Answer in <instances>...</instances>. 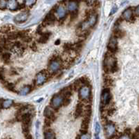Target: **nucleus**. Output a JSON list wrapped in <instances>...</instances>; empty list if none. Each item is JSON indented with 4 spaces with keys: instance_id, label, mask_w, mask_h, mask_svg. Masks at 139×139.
Masks as SVG:
<instances>
[{
    "instance_id": "bb28decb",
    "label": "nucleus",
    "mask_w": 139,
    "mask_h": 139,
    "mask_svg": "<svg viewBox=\"0 0 139 139\" xmlns=\"http://www.w3.org/2000/svg\"><path fill=\"white\" fill-rule=\"evenodd\" d=\"M22 132L24 135L26 136H27L29 134V126L25 125H22Z\"/></svg>"
},
{
    "instance_id": "4c0bfd02",
    "label": "nucleus",
    "mask_w": 139,
    "mask_h": 139,
    "mask_svg": "<svg viewBox=\"0 0 139 139\" xmlns=\"http://www.w3.org/2000/svg\"><path fill=\"white\" fill-rule=\"evenodd\" d=\"M125 134L129 136L131 138V136L132 135V130L130 129L129 128H127L125 130Z\"/></svg>"
},
{
    "instance_id": "2eb2a0df",
    "label": "nucleus",
    "mask_w": 139,
    "mask_h": 139,
    "mask_svg": "<svg viewBox=\"0 0 139 139\" xmlns=\"http://www.w3.org/2000/svg\"><path fill=\"white\" fill-rule=\"evenodd\" d=\"M84 104H81V103H78V104L77 105V107H76L75 111L74 113V116L75 117V118H79L80 116H82L83 111H84Z\"/></svg>"
},
{
    "instance_id": "0eeeda50",
    "label": "nucleus",
    "mask_w": 139,
    "mask_h": 139,
    "mask_svg": "<svg viewBox=\"0 0 139 139\" xmlns=\"http://www.w3.org/2000/svg\"><path fill=\"white\" fill-rule=\"evenodd\" d=\"M61 61L54 60V61H51L49 62L47 70L50 72L52 75H54V74H55V73L59 70L61 67Z\"/></svg>"
},
{
    "instance_id": "f704fd0d",
    "label": "nucleus",
    "mask_w": 139,
    "mask_h": 139,
    "mask_svg": "<svg viewBox=\"0 0 139 139\" xmlns=\"http://www.w3.org/2000/svg\"><path fill=\"white\" fill-rule=\"evenodd\" d=\"M52 121L51 120L48 118H45V125H44V126L46 127H49L52 125Z\"/></svg>"
},
{
    "instance_id": "6ab92c4d",
    "label": "nucleus",
    "mask_w": 139,
    "mask_h": 139,
    "mask_svg": "<svg viewBox=\"0 0 139 139\" xmlns=\"http://www.w3.org/2000/svg\"><path fill=\"white\" fill-rule=\"evenodd\" d=\"M1 58L4 62L6 64H9L10 63V58H11V54L8 52H5L2 54Z\"/></svg>"
},
{
    "instance_id": "2f4dec72",
    "label": "nucleus",
    "mask_w": 139,
    "mask_h": 139,
    "mask_svg": "<svg viewBox=\"0 0 139 139\" xmlns=\"http://www.w3.org/2000/svg\"><path fill=\"white\" fill-rule=\"evenodd\" d=\"M22 40L24 42L27 43H30V42L31 41L32 38H31V37L29 36V35H27V36H25L24 38H22Z\"/></svg>"
},
{
    "instance_id": "4be33fe9",
    "label": "nucleus",
    "mask_w": 139,
    "mask_h": 139,
    "mask_svg": "<svg viewBox=\"0 0 139 139\" xmlns=\"http://www.w3.org/2000/svg\"><path fill=\"white\" fill-rule=\"evenodd\" d=\"M124 35H125V34L123 33V31H122V30L119 29H116V30L114 31L113 32V36L115 38H116L117 39L119 38H122V37L124 36Z\"/></svg>"
},
{
    "instance_id": "b1692460",
    "label": "nucleus",
    "mask_w": 139,
    "mask_h": 139,
    "mask_svg": "<svg viewBox=\"0 0 139 139\" xmlns=\"http://www.w3.org/2000/svg\"><path fill=\"white\" fill-rule=\"evenodd\" d=\"M13 104V101L11 100H7L3 101L2 103V107L4 109H8L11 107Z\"/></svg>"
},
{
    "instance_id": "ddd939ff",
    "label": "nucleus",
    "mask_w": 139,
    "mask_h": 139,
    "mask_svg": "<svg viewBox=\"0 0 139 139\" xmlns=\"http://www.w3.org/2000/svg\"><path fill=\"white\" fill-rule=\"evenodd\" d=\"M47 81V78H46L41 72L38 73L36 75V80H35V82H36V85L41 86V85H43V84H45V82H46Z\"/></svg>"
},
{
    "instance_id": "7c9ffc66",
    "label": "nucleus",
    "mask_w": 139,
    "mask_h": 139,
    "mask_svg": "<svg viewBox=\"0 0 139 139\" xmlns=\"http://www.w3.org/2000/svg\"><path fill=\"white\" fill-rule=\"evenodd\" d=\"M78 13H79L78 11L72 12L70 14V20H75V19L78 17Z\"/></svg>"
},
{
    "instance_id": "dca6fc26",
    "label": "nucleus",
    "mask_w": 139,
    "mask_h": 139,
    "mask_svg": "<svg viewBox=\"0 0 139 139\" xmlns=\"http://www.w3.org/2000/svg\"><path fill=\"white\" fill-rule=\"evenodd\" d=\"M52 35V33L51 32H45V33H43L41 34V36L40 38L38 40V42L39 43L41 44H45L49 40V38Z\"/></svg>"
},
{
    "instance_id": "9b49d317",
    "label": "nucleus",
    "mask_w": 139,
    "mask_h": 139,
    "mask_svg": "<svg viewBox=\"0 0 139 139\" xmlns=\"http://www.w3.org/2000/svg\"><path fill=\"white\" fill-rule=\"evenodd\" d=\"M44 116H45V118L50 119L52 122L54 121L55 119H56V116L54 113V111L52 110L51 108L48 107H47L44 110Z\"/></svg>"
},
{
    "instance_id": "49530a36",
    "label": "nucleus",
    "mask_w": 139,
    "mask_h": 139,
    "mask_svg": "<svg viewBox=\"0 0 139 139\" xmlns=\"http://www.w3.org/2000/svg\"><path fill=\"white\" fill-rule=\"evenodd\" d=\"M9 139H11V138H9Z\"/></svg>"
},
{
    "instance_id": "f8f14e48",
    "label": "nucleus",
    "mask_w": 139,
    "mask_h": 139,
    "mask_svg": "<svg viewBox=\"0 0 139 139\" xmlns=\"http://www.w3.org/2000/svg\"><path fill=\"white\" fill-rule=\"evenodd\" d=\"M66 6L68 10L71 13L76 11L79 9V2H67Z\"/></svg>"
},
{
    "instance_id": "37998d69",
    "label": "nucleus",
    "mask_w": 139,
    "mask_h": 139,
    "mask_svg": "<svg viewBox=\"0 0 139 139\" xmlns=\"http://www.w3.org/2000/svg\"><path fill=\"white\" fill-rule=\"evenodd\" d=\"M25 139H33V138H32L31 136V135H30V134H29L27 136H26V138Z\"/></svg>"
},
{
    "instance_id": "f257e3e1",
    "label": "nucleus",
    "mask_w": 139,
    "mask_h": 139,
    "mask_svg": "<svg viewBox=\"0 0 139 139\" xmlns=\"http://www.w3.org/2000/svg\"><path fill=\"white\" fill-rule=\"evenodd\" d=\"M103 69L105 73H115L118 70V63L113 53L109 51L105 54Z\"/></svg>"
},
{
    "instance_id": "412c9836",
    "label": "nucleus",
    "mask_w": 139,
    "mask_h": 139,
    "mask_svg": "<svg viewBox=\"0 0 139 139\" xmlns=\"http://www.w3.org/2000/svg\"><path fill=\"white\" fill-rule=\"evenodd\" d=\"M113 84V80L112 79L111 77H106L104 78V84L106 87L111 86Z\"/></svg>"
},
{
    "instance_id": "ea45409f",
    "label": "nucleus",
    "mask_w": 139,
    "mask_h": 139,
    "mask_svg": "<svg viewBox=\"0 0 139 139\" xmlns=\"http://www.w3.org/2000/svg\"><path fill=\"white\" fill-rule=\"evenodd\" d=\"M30 47H31V49L32 50H34V51H36L37 49H38L37 45H36L35 43H31V45H30Z\"/></svg>"
},
{
    "instance_id": "f3484780",
    "label": "nucleus",
    "mask_w": 139,
    "mask_h": 139,
    "mask_svg": "<svg viewBox=\"0 0 139 139\" xmlns=\"http://www.w3.org/2000/svg\"><path fill=\"white\" fill-rule=\"evenodd\" d=\"M44 136L45 139H56L54 132L52 129H47L44 132Z\"/></svg>"
},
{
    "instance_id": "1a4fd4ad",
    "label": "nucleus",
    "mask_w": 139,
    "mask_h": 139,
    "mask_svg": "<svg viewBox=\"0 0 139 139\" xmlns=\"http://www.w3.org/2000/svg\"><path fill=\"white\" fill-rule=\"evenodd\" d=\"M135 17L133 14V11L132 8H128L127 9L124 11V12L122 14V20H125L127 21H129V22H134L135 21Z\"/></svg>"
},
{
    "instance_id": "c9c22d12",
    "label": "nucleus",
    "mask_w": 139,
    "mask_h": 139,
    "mask_svg": "<svg viewBox=\"0 0 139 139\" xmlns=\"http://www.w3.org/2000/svg\"><path fill=\"white\" fill-rule=\"evenodd\" d=\"M100 125L99 124V122H96L95 127V133L97 134H98L100 132Z\"/></svg>"
},
{
    "instance_id": "c03bdc74",
    "label": "nucleus",
    "mask_w": 139,
    "mask_h": 139,
    "mask_svg": "<svg viewBox=\"0 0 139 139\" xmlns=\"http://www.w3.org/2000/svg\"><path fill=\"white\" fill-rule=\"evenodd\" d=\"M95 139H100V137H99V136H98V134H95Z\"/></svg>"
},
{
    "instance_id": "9d476101",
    "label": "nucleus",
    "mask_w": 139,
    "mask_h": 139,
    "mask_svg": "<svg viewBox=\"0 0 139 139\" xmlns=\"http://www.w3.org/2000/svg\"><path fill=\"white\" fill-rule=\"evenodd\" d=\"M28 17H29V13L27 11L22 12L18 14L15 17L14 20L17 23H23L27 20Z\"/></svg>"
},
{
    "instance_id": "20e7f679",
    "label": "nucleus",
    "mask_w": 139,
    "mask_h": 139,
    "mask_svg": "<svg viewBox=\"0 0 139 139\" xmlns=\"http://www.w3.org/2000/svg\"><path fill=\"white\" fill-rule=\"evenodd\" d=\"M64 98L63 96H61L60 94H55L53 96L51 100V106L52 107L54 108V109H59L63 102Z\"/></svg>"
},
{
    "instance_id": "a19ab883",
    "label": "nucleus",
    "mask_w": 139,
    "mask_h": 139,
    "mask_svg": "<svg viewBox=\"0 0 139 139\" xmlns=\"http://www.w3.org/2000/svg\"><path fill=\"white\" fill-rule=\"evenodd\" d=\"M118 139H131V138L125 134H121Z\"/></svg>"
},
{
    "instance_id": "c756f323",
    "label": "nucleus",
    "mask_w": 139,
    "mask_h": 139,
    "mask_svg": "<svg viewBox=\"0 0 139 139\" xmlns=\"http://www.w3.org/2000/svg\"><path fill=\"white\" fill-rule=\"evenodd\" d=\"M76 139H91V135L88 133L85 134H79Z\"/></svg>"
},
{
    "instance_id": "72a5a7b5",
    "label": "nucleus",
    "mask_w": 139,
    "mask_h": 139,
    "mask_svg": "<svg viewBox=\"0 0 139 139\" xmlns=\"http://www.w3.org/2000/svg\"><path fill=\"white\" fill-rule=\"evenodd\" d=\"M133 14L135 18H137L139 15V6H137L136 7H135L134 11H133Z\"/></svg>"
},
{
    "instance_id": "58836bf2",
    "label": "nucleus",
    "mask_w": 139,
    "mask_h": 139,
    "mask_svg": "<svg viewBox=\"0 0 139 139\" xmlns=\"http://www.w3.org/2000/svg\"><path fill=\"white\" fill-rule=\"evenodd\" d=\"M95 1H88V2H86V4L88 6H94V5L95 4Z\"/></svg>"
},
{
    "instance_id": "aec40b11",
    "label": "nucleus",
    "mask_w": 139,
    "mask_h": 139,
    "mask_svg": "<svg viewBox=\"0 0 139 139\" xmlns=\"http://www.w3.org/2000/svg\"><path fill=\"white\" fill-rule=\"evenodd\" d=\"M89 123H90V119L84 118L82 122H81V129L87 131L88 128Z\"/></svg>"
},
{
    "instance_id": "7ed1b4c3",
    "label": "nucleus",
    "mask_w": 139,
    "mask_h": 139,
    "mask_svg": "<svg viewBox=\"0 0 139 139\" xmlns=\"http://www.w3.org/2000/svg\"><path fill=\"white\" fill-rule=\"evenodd\" d=\"M104 134L108 139H110L116 134V128L112 122H108L104 125Z\"/></svg>"
},
{
    "instance_id": "cd10ccee",
    "label": "nucleus",
    "mask_w": 139,
    "mask_h": 139,
    "mask_svg": "<svg viewBox=\"0 0 139 139\" xmlns=\"http://www.w3.org/2000/svg\"><path fill=\"white\" fill-rule=\"evenodd\" d=\"M24 4V6H27L28 8H32L33 6L36 3V1H32V0H28V1H25V2H23Z\"/></svg>"
},
{
    "instance_id": "79ce46f5",
    "label": "nucleus",
    "mask_w": 139,
    "mask_h": 139,
    "mask_svg": "<svg viewBox=\"0 0 139 139\" xmlns=\"http://www.w3.org/2000/svg\"><path fill=\"white\" fill-rule=\"evenodd\" d=\"M117 10H118V8H117L116 6H114L113 8H112L111 9V13H110V15H113V14H114L117 11Z\"/></svg>"
},
{
    "instance_id": "e433bc0d",
    "label": "nucleus",
    "mask_w": 139,
    "mask_h": 139,
    "mask_svg": "<svg viewBox=\"0 0 139 139\" xmlns=\"http://www.w3.org/2000/svg\"><path fill=\"white\" fill-rule=\"evenodd\" d=\"M70 102H71L70 99L65 98L63 100V105H62V106H63V107H67V106H68V105L70 104Z\"/></svg>"
},
{
    "instance_id": "a878e982",
    "label": "nucleus",
    "mask_w": 139,
    "mask_h": 139,
    "mask_svg": "<svg viewBox=\"0 0 139 139\" xmlns=\"http://www.w3.org/2000/svg\"><path fill=\"white\" fill-rule=\"evenodd\" d=\"M40 72L46 78H47V79L49 80L50 79H51L52 78V75L51 74L50 72L48 70H47V69H45V70H43Z\"/></svg>"
},
{
    "instance_id": "39448f33",
    "label": "nucleus",
    "mask_w": 139,
    "mask_h": 139,
    "mask_svg": "<svg viewBox=\"0 0 139 139\" xmlns=\"http://www.w3.org/2000/svg\"><path fill=\"white\" fill-rule=\"evenodd\" d=\"M55 13L56 15V17L58 18L59 19L60 22H63L66 19V17L67 13L66 10L65 9V6L64 5H58V6H56V11H55Z\"/></svg>"
},
{
    "instance_id": "c85d7f7f",
    "label": "nucleus",
    "mask_w": 139,
    "mask_h": 139,
    "mask_svg": "<svg viewBox=\"0 0 139 139\" xmlns=\"http://www.w3.org/2000/svg\"><path fill=\"white\" fill-rule=\"evenodd\" d=\"M79 81L84 86H89V79L86 77H82L79 79Z\"/></svg>"
},
{
    "instance_id": "a211bd4d",
    "label": "nucleus",
    "mask_w": 139,
    "mask_h": 139,
    "mask_svg": "<svg viewBox=\"0 0 139 139\" xmlns=\"http://www.w3.org/2000/svg\"><path fill=\"white\" fill-rule=\"evenodd\" d=\"M31 90L32 88L31 86H25L23 87L21 89L20 91L19 92V95H26L29 93H30Z\"/></svg>"
},
{
    "instance_id": "393cba45",
    "label": "nucleus",
    "mask_w": 139,
    "mask_h": 139,
    "mask_svg": "<svg viewBox=\"0 0 139 139\" xmlns=\"http://www.w3.org/2000/svg\"><path fill=\"white\" fill-rule=\"evenodd\" d=\"M4 84L5 87H6L8 90H9L11 91H15V90H14V89H15V85H14L13 83H9L5 81V82L4 83Z\"/></svg>"
},
{
    "instance_id": "5701e85b",
    "label": "nucleus",
    "mask_w": 139,
    "mask_h": 139,
    "mask_svg": "<svg viewBox=\"0 0 139 139\" xmlns=\"http://www.w3.org/2000/svg\"><path fill=\"white\" fill-rule=\"evenodd\" d=\"M64 52L67 53H70L73 51V44L66 43L63 45Z\"/></svg>"
},
{
    "instance_id": "6e6552de",
    "label": "nucleus",
    "mask_w": 139,
    "mask_h": 139,
    "mask_svg": "<svg viewBox=\"0 0 139 139\" xmlns=\"http://www.w3.org/2000/svg\"><path fill=\"white\" fill-rule=\"evenodd\" d=\"M108 50L111 53L116 52L118 51V40L116 38H115L113 36H112L110 38L109 42L108 43Z\"/></svg>"
},
{
    "instance_id": "4468645a",
    "label": "nucleus",
    "mask_w": 139,
    "mask_h": 139,
    "mask_svg": "<svg viewBox=\"0 0 139 139\" xmlns=\"http://www.w3.org/2000/svg\"><path fill=\"white\" fill-rule=\"evenodd\" d=\"M7 7L12 11H15L19 10V3L17 1H14V0L9 1L7 2Z\"/></svg>"
},
{
    "instance_id": "f03ea898",
    "label": "nucleus",
    "mask_w": 139,
    "mask_h": 139,
    "mask_svg": "<svg viewBox=\"0 0 139 139\" xmlns=\"http://www.w3.org/2000/svg\"><path fill=\"white\" fill-rule=\"evenodd\" d=\"M79 97L84 102L91 103L92 101V95L91 88L89 86H83L79 90Z\"/></svg>"
},
{
    "instance_id": "423d86ee",
    "label": "nucleus",
    "mask_w": 139,
    "mask_h": 139,
    "mask_svg": "<svg viewBox=\"0 0 139 139\" xmlns=\"http://www.w3.org/2000/svg\"><path fill=\"white\" fill-rule=\"evenodd\" d=\"M111 95L110 93V90L109 88H104L102 91V95H101V102L103 106L108 105L111 101Z\"/></svg>"
},
{
    "instance_id": "a18cd8bd",
    "label": "nucleus",
    "mask_w": 139,
    "mask_h": 139,
    "mask_svg": "<svg viewBox=\"0 0 139 139\" xmlns=\"http://www.w3.org/2000/svg\"><path fill=\"white\" fill-rule=\"evenodd\" d=\"M59 43H60V40H58L56 42H55V45H58L59 44Z\"/></svg>"
},
{
    "instance_id": "473e14b6",
    "label": "nucleus",
    "mask_w": 139,
    "mask_h": 139,
    "mask_svg": "<svg viewBox=\"0 0 139 139\" xmlns=\"http://www.w3.org/2000/svg\"><path fill=\"white\" fill-rule=\"evenodd\" d=\"M7 7V2L6 1H0V9L4 10Z\"/></svg>"
}]
</instances>
